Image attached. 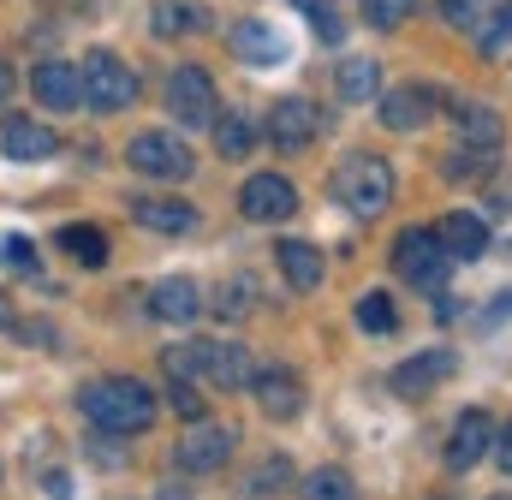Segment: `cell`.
Returning <instances> with one entry per match:
<instances>
[{"label":"cell","instance_id":"33","mask_svg":"<svg viewBox=\"0 0 512 500\" xmlns=\"http://www.w3.org/2000/svg\"><path fill=\"white\" fill-rule=\"evenodd\" d=\"M167 399H173V411H185V417L203 411V399H197V387H191L185 375H167Z\"/></svg>","mask_w":512,"mask_h":500},{"label":"cell","instance_id":"30","mask_svg":"<svg viewBox=\"0 0 512 500\" xmlns=\"http://www.w3.org/2000/svg\"><path fill=\"white\" fill-rule=\"evenodd\" d=\"M304 500H358L346 471H310L304 477Z\"/></svg>","mask_w":512,"mask_h":500},{"label":"cell","instance_id":"41","mask_svg":"<svg viewBox=\"0 0 512 500\" xmlns=\"http://www.w3.org/2000/svg\"><path fill=\"white\" fill-rule=\"evenodd\" d=\"M0 328H12V310H6V298H0Z\"/></svg>","mask_w":512,"mask_h":500},{"label":"cell","instance_id":"18","mask_svg":"<svg viewBox=\"0 0 512 500\" xmlns=\"http://www.w3.org/2000/svg\"><path fill=\"white\" fill-rule=\"evenodd\" d=\"M131 221L149 227V233H191L197 227V209L179 203V197H137L131 203Z\"/></svg>","mask_w":512,"mask_h":500},{"label":"cell","instance_id":"4","mask_svg":"<svg viewBox=\"0 0 512 500\" xmlns=\"http://www.w3.org/2000/svg\"><path fill=\"white\" fill-rule=\"evenodd\" d=\"M393 268H399L405 286H417V292H441L447 274H453V256H447V245H441V233L411 227V233H399V245H393Z\"/></svg>","mask_w":512,"mask_h":500},{"label":"cell","instance_id":"14","mask_svg":"<svg viewBox=\"0 0 512 500\" xmlns=\"http://www.w3.org/2000/svg\"><path fill=\"white\" fill-rule=\"evenodd\" d=\"M453 370H459V358H453V352H441V346H435V352H417V358H405V364L393 370V393L423 399L429 387H441Z\"/></svg>","mask_w":512,"mask_h":500},{"label":"cell","instance_id":"20","mask_svg":"<svg viewBox=\"0 0 512 500\" xmlns=\"http://www.w3.org/2000/svg\"><path fill=\"white\" fill-rule=\"evenodd\" d=\"M429 108H435V96H429V90H417V84L387 90V96H382V125H387V131H417V125L429 120Z\"/></svg>","mask_w":512,"mask_h":500},{"label":"cell","instance_id":"37","mask_svg":"<svg viewBox=\"0 0 512 500\" xmlns=\"http://www.w3.org/2000/svg\"><path fill=\"white\" fill-rule=\"evenodd\" d=\"M310 24L322 30V42H346V24L334 18V6H316V12H310Z\"/></svg>","mask_w":512,"mask_h":500},{"label":"cell","instance_id":"1","mask_svg":"<svg viewBox=\"0 0 512 500\" xmlns=\"http://www.w3.org/2000/svg\"><path fill=\"white\" fill-rule=\"evenodd\" d=\"M78 411L102 429V435H143L155 423V393L137 381V375H108V381H90L78 393Z\"/></svg>","mask_w":512,"mask_h":500},{"label":"cell","instance_id":"28","mask_svg":"<svg viewBox=\"0 0 512 500\" xmlns=\"http://www.w3.org/2000/svg\"><path fill=\"white\" fill-rule=\"evenodd\" d=\"M393 322H399V316H393V298H387V292H364V298H358V328H364V334H393Z\"/></svg>","mask_w":512,"mask_h":500},{"label":"cell","instance_id":"17","mask_svg":"<svg viewBox=\"0 0 512 500\" xmlns=\"http://www.w3.org/2000/svg\"><path fill=\"white\" fill-rule=\"evenodd\" d=\"M251 387H256V405L268 411V417H298V405H304V381L292 370H256L251 375Z\"/></svg>","mask_w":512,"mask_h":500},{"label":"cell","instance_id":"38","mask_svg":"<svg viewBox=\"0 0 512 500\" xmlns=\"http://www.w3.org/2000/svg\"><path fill=\"white\" fill-rule=\"evenodd\" d=\"M495 459H501V471L512 477V429L507 435H495Z\"/></svg>","mask_w":512,"mask_h":500},{"label":"cell","instance_id":"13","mask_svg":"<svg viewBox=\"0 0 512 500\" xmlns=\"http://www.w3.org/2000/svg\"><path fill=\"white\" fill-rule=\"evenodd\" d=\"M0 149H6V161L36 167V161H54V155H60V137L42 120H6L0 125Z\"/></svg>","mask_w":512,"mask_h":500},{"label":"cell","instance_id":"8","mask_svg":"<svg viewBox=\"0 0 512 500\" xmlns=\"http://www.w3.org/2000/svg\"><path fill=\"white\" fill-rule=\"evenodd\" d=\"M233 447H239V429H233V423H197V429L179 441V465L197 471V477H209V471H221V465L233 459Z\"/></svg>","mask_w":512,"mask_h":500},{"label":"cell","instance_id":"26","mask_svg":"<svg viewBox=\"0 0 512 500\" xmlns=\"http://www.w3.org/2000/svg\"><path fill=\"white\" fill-rule=\"evenodd\" d=\"M197 6L191 0H155V36H185V30H197Z\"/></svg>","mask_w":512,"mask_h":500},{"label":"cell","instance_id":"36","mask_svg":"<svg viewBox=\"0 0 512 500\" xmlns=\"http://www.w3.org/2000/svg\"><path fill=\"white\" fill-rule=\"evenodd\" d=\"M6 262H12L18 274H36V245H30V239H6Z\"/></svg>","mask_w":512,"mask_h":500},{"label":"cell","instance_id":"25","mask_svg":"<svg viewBox=\"0 0 512 500\" xmlns=\"http://www.w3.org/2000/svg\"><path fill=\"white\" fill-rule=\"evenodd\" d=\"M459 143H471V149H495V143H501V120H495V108H465V114H459Z\"/></svg>","mask_w":512,"mask_h":500},{"label":"cell","instance_id":"11","mask_svg":"<svg viewBox=\"0 0 512 500\" xmlns=\"http://www.w3.org/2000/svg\"><path fill=\"white\" fill-rule=\"evenodd\" d=\"M30 90H36V102H42V108H54V114L78 108V102H84V84H78V60H42V66L30 72Z\"/></svg>","mask_w":512,"mask_h":500},{"label":"cell","instance_id":"35","mask_svg":"<svg viewBox=\"0 0 512 500\" xmlns=\"http://www.w3.org/2000/svg\"><path fill=\"white\" fill-rule=\"evenodd\" d=\"M441 12L453 30H477V0H441Z\"/></svg>","mask_w":512,"mask_h":500},{"label":"cell","instance_id":"9","mask_svg":"<svg viewBox=\"0 0 512 500\" xmlns=\"http://www.w3.org/2000/svg\"><path fill=\"white\" fill-rule=\"evenodd\" d=\"M239 209L251 221H292L298 215V191L280 173H256V179H245V191H239Z\"/></svg>","mask_w":512,"mask_h":500},{"label":"cell","instance_id":"40","mask_svg":"<svg viewBox=\"0 0 512 500\" xmlns=\"http://www.w3.org/2000/svg\"><path fill=\"white\" fill-rule=\"evenodd\" d=\"M292 6H298V12H316V6H328V0H292Z\"/></svg>","mask_w":512,"mask_h":500},{"label":"cell","instance_id":"22","mask_svg":"<svg viewBox=\"0 0 512 500\" xmlns=\"http://www.w3.org/2000/svg\"><path fill=\"white\" fill-rule=\"evenodd\" d=\"M256 298H262V286H256V274H233L227 286H221V298H215V310L227 316V322H245L256 310Z\"/></svg>","mask_w":512,"mask_h":500},{"label":"cell","instance_id":"23","mask_svg":"<svg viewBox=\"0 0 512 500\" xmlns=\"http://www.w3.org/2000/svg\"><path fill=\"white\" fill-rule=\"evenodd\" d=\"M376 90H382V66L376 60H346L340 66V96L346 102H370Z\"/></svg>","mask_w":512,"mask_h":500},{"label":"cell","instance_id":"7","mask_svg":"<svg viewBox=\"0 0 512 500\" xmlns=\"http://www.w3.org/2000/svg\"><path fill=\"white\" fill-rule=\"evenodd\" d=\"M495 417L489 411H459L453 423V441H447V471H477L489 453H495Z\"/></svg>","mask_w":512,"mask_h":500},{"label":"cell","instance_id":"34","mask_svg":"<svg viewBox=\"0 0 512 500\" xmlns=\"http://www.w3.org/2000/svg\"><path fill=\"white\" fill-rule=\"evenodd\" d=\"M507 42H512V0L501 6V12H495V24L483 30V54H501Z\"/></svg>","mask_w":512,"mask_h":500},{"label":"cell","instance_id":"39","mask_svg":"<svg viewBox=\"0 0 512 500\" xmlns=\"http://www.w3.org/2000/svg\"><path fill=\"white\" fill-rule=\"evenodd\" d=\"M6 96H12V66L0 60V102H6Z\"/></svg>","mask_w":512,"mask_h":500},{"label":"cell","instance_id":"42","mask_svg":"<svg viewBox=\"0 0 512 500\" xmlns=\"http://www.w3.org/2000/svg\"><path fill=\"white\" fill-rule=\"evenodd\" d=\"M161 500H185V495H173V489H161Z\"/></svg>","mask_w":512,"mask_h":500},{"label":"cell","instance_id":"6","mask_svg":"<svg viewBox=\"0 0 512 500\" xmlns=\"http://www.w3.org/2000/svg\"><path fill=\"white\" fill-rule=\"evenodd\" d=\"M167 114L185 125V131H197V125L215 120V84H209L203 66H179V72L167 78Z\"/></svg>","mask_w":512,"mask_h":500},{"label":"cell","instance_id":"12","mask_svg":"<svg viewBox=\"0 0 512 500\" xmlns=\"http://www.w3.org/2000/svg\"><path fill=\"white\" fill-rule=\"evenodd\" d=\"M149 316H155V322H173V328L197 322V316H203V292H197V280H185V274L155 280V286H149Z\"/></svg>","mask_w":512,"mask_h":500},{"label":"cell","instance_id":"3","mask_svg":"<svg viewBox=\"0 0 512 500\" xmlns=\"http://www.w3.org/2000/svg\"><path fill=\"white\" fill-rule=\"evenodd\" d=\"M78 84H84V108H96V114H120L137 102V72L114 48H90L78 60Z\"/></svg>","mask_w":512,"mask_h":500},{"label":"cell","instance_id":"27","mask_svg":"<svg viewBox=\"0 0 512 500\" xmlns=\"http://www.w3.org/2000/svg\"><path fill=\"white\" fill-rule=\"evenodd\" d=\"M60 245L72 250L84 268H102V262H108V239H102L96 227H66V233H60Z\"/></svg>","mask_w":512,"mask_h":500},{"label":"cell","instance_id":"15","mask_svg":"<svg viewBox=\"0 0 512 500\" xmlns=\"http://www.w3.org/2000/svg\"><path fill=\"white\" fill-rule=\"evenodd\" d=\"M233 54H239L245 66H256V72H262V66H280V60H286V36H280L268 18H245V24L233 30Z\"/></svg>","mask_w":512,"mask_h":500},{"label":"cell","instance_id":"24","mask_svg":"<svg viewBox=\"0 0 512 500\" xmlns=\"http://www.w3.org/2000/svg\"><path fill=\"white\" fill-rule=\"evenodd\" d=\"M215 143H221V155H227V161L251 155V149H256V120H245V114H221V125H215Z\"/></svg>","mask_w":512,"mask_h":500},{"label":"cell","instance_id":"31","mask_svg":"<svg viewBox=\"0 0 512 500\" xmlns=\"http://www.w3.org/2000/svg\"><path fill=\"white\" fill-rule=\"evenodd\" d=\"M489 155H495V149H471V143H459V149L447 155V179H477V173L489 167Z\"/></svg>","mask_w":512,"mask_h":500},{"label":"cell","instance_id":"21","mask_svg":"<svg viewBox=\"0 0 512 500\" xmlns=\"http://www.w3.org/2000/svg\"><path fill=\"white\" fill-rule=\"evenodd\" d=\"M280 268H286V280L298 286V292H316L322 286V256H316V245H304V239H280Z\"/></svg>","mask_w":512,"mask_h":500},{"label":"cell","instance_id":"2","mask_svg":"<svg viewBox=\"0 0 512 500\" xmlns=\"http://www.w3.org/2000/svg\"><path fill=\"white\" fill-rule=\"evenodd\" d=\"M334 197H340L346 215L376 221L387 203H393V167H387L382 155H346L334 167Z\"/></svg>","mask_w":512,"mask_h":500},{"label":"cell","instance_id":"19","mask_svg":"<svg viewBox=\"0 0 512 500\" xmlns=\"http://www.w3.org/2000/svg\"><path fill=\"white\" fill-rule=\"evenodd\" d=\"M441 245H447L453 262H477V256L489 250V227H483L471 209H453V215H447V227H441Z\"/></svg>","mask_w":512,"mask_h":500},{"label":"cell","instance_id":"32","mask_svg":"<svg viewBox=\"0 0 512 500\" xmlns=\"http://www.w3.org/2000/svg\"><path fill=\"white\" fill-rule=\"evenodd\" d=\"M411 6H417V0H364V18H370L376 30H393V24L411 18Z\"/></svg>","mask_w":512,"mask_h":500},{"label":"cell","instance_id":"10","mask_svg":"<svg viewBox=\"0 0 512 500\" xmlns=\"http://www.w3.org/2000/svg\"><path fill=\"white\" fill-rule=\"evenodd\" d=\"M197 375H209L215 387H251V375H256V364H251V352L245 346H233V340H203L197 346Z\"/></svg>","mask_w":512,"mask_h":500},{"label":"cell","instance_id":"29","mask_svg":"<svg viewBox=\"0 0 512 500\" xmlns=\"http://www.w3.org/2000/svg\"><path fill=\"white\" fill-rule=\"evenodd\" d=\"M292 483V471H286V459H268V465H256L251 477H245V495L251 500H274L280 489Z\"/></svg>","mask_w":512,"mask_h":500},{"label":"cell","instance_id":"5","mask_svg":"<svg viewBox=\"0 0 512 500\" xmlns=\"http://www.w3.org/2000/svg\"><path fill=\"white\" fill-rule=\"evenodd\" d=\"M126 167H137L143 179H191L197 173V161H191V149L173 137V131H143V137H131L126 149Z\"/></svg>","mask_w":512,"mask_h":500},{"label":"cell","instance_id":"16","mask_svg":"<svg viewBox=\"0 0 512 500\" xmlns=\"http://www.w3.org/2000/svg\"><path fill=\"white\" fill-rule=\"evenodd\" d=\"M280 149H304L310 137H316V108L310 102H298V96H286V102H274L268 108V125H262Z\"/></svg>","mask_w":512,"mask_h":500}]
</instances>
